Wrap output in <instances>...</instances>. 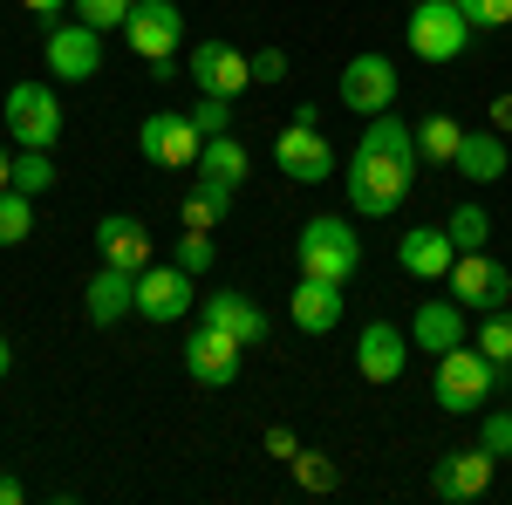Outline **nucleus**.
<instances>
[{
  "label": "nucleus",
  "mask_w": 512,
  "mask_h": 505,
  "mask_svg": "<svg viewBox=\"0 0 512 505\" xmlns=\"http://www.w3.org/2000/svg\"><path fill=\"white\" fill-rule=\"evenodd\" d=\"M410 192H417V144H355V157H349L355 219H390Z\"/></svg>",
  "instance_id": "nucleus-1"
},
{
  "label": "nucleus",
  "mask_w": 512,
  "mask_h": 505,
  "mask_svg": "<svg viewBox=\"0 0 512 505\" xmlns=\"http://www.w3.org/2000/svg\"><path fill=\"white\" fill-rule=\"evenodd\" d=\"M294 267L308 273V280H335V287H349L355 267H362V239L349 233V219L321 212V219H308V226L294 233Z\"/></svg>",
  "instance_id": "nucleus-2"
},
{
  "label": "nucleus",
  "mask_w": 512,
  "mask_h": 505,
  "mask_svg": "<svg viewBox=\"0 0 512 505\" xmlns=\"http://www.w3.org/2000/svg\"><path fill=\"white\" fill-rule=\"evenodd\" d=\"M492 383H499V362L478 349V342H458V349L437 355V410H451V417H478L485 403H492Z\"/></svg>",
  "instance_id": "nucleus-3"
},
{
  "label": "nucleus",
  "mask_w": 512,
  "mask_h": 505,
  "mask_svg": "<svg viewBox=\"0 0 512 505\" xmlns=\"http://www.w3.org/2000/svg\"><path fill=\"white\" fill-rule=\"evenodd\" d=\"M472 21H465V7L458 0H417L410 7V21H403V41H410V55L417 62H431V69H451L465 48H472Z\"/></svg>",
  "instance_id": "nucleus-4"
},
{
  "label": "nucleus",
  "mask_w": 512,
  "mask_h": 505,
  "mask_svg": "<svg viewBox=\"0 0 512 505\" xmlns=\"http://www.w3.org/2000/svg\"><path fill=\"white\" fill-rule=\"evenodd\" d=\"M444 287H451V301H458L465 314H499V308H512V267H506V260H492L485 246L458 253V260H451V273H444Z\"/></svg>",
  "instance_id": "nucleus-5"
},
{
  "label": "nucleus",
  "mask_w": 512,
  "mask_h": 505,
  "mask_svg": "<svg viewBox=\"0 0 512 505\" xmlns=\"http://www.w3.org/2000/svg\"><path fill=\"white\" fill-rule=\"evenodd\" d=\"M0 117H7V137L21 151H55L62 144V103H55L48 82H14L7 103H0Z\"/></svg>",
  "instance_id": "nucleus-6"
},
{
  "label": "nucleus",
  "mask_w": 512,
  "mask_h": 505,
  "mask_svg": "<svg viewBox=\"0 0 512 505\" xmlns=\"http://www.w3.org/2000/svg\"><path fill=\"white\" fill-rule=\"evenodd\" d=\"M137 151L158 171H192L198 151H205V130L192 117H178V110H151V117L137 123Z\"/></svg>",
  "instance_id": "nucleus-7"
},
{
  "label": "nucleus",
  "mask_w": 512,
  "mask_h": 505,
  "mask_svg": "<svg viewBox=\"0 0 512 505\" xmlns=\"http://www.w3.org/2000/svg\"><path fill=\"white\" fill-rule=\"evenodd\" d=\"M396 89H403V76H396L390 55H376V48H362V55H349V69L335 76V96L349 103L355 117H383L396 103Z\"/></svg>",
  "instance_id": "nucleus-8"
},
{
  "label": "nucleus",
  "mask_w": 512,
  "mask_h": 505,
  "mask_svg": "<svg viewBox=\"0 0 512 505\" xmlns=\"http://www.w3.org/2000/svg\"><path fill=\"white\" fill-rule=\"evenodd\" d=\"M239 355H246V342H233V335L212 328V321H192V335H185V376H192L198 389L239 383Z\"/></svg>",
  "instance_id": "nucleus-9"
},
{
  "label": "nucleus",
  "mask_w": 512,
  "mask_h": 505,
  "mask_svg": "<svg viewBox=\"0 0 512 505\" xmlns=\"http://www.w3.org/2000/svg\"><path fill=\"white\" fill-rule=\"evenodd\" d=\"M123 41H130V55H144V62H171L178 41H185V14H178V0H137L130 21H123Z\"/></svg>",
  "instance_id": "nucleus-10"
},
{
  "label": "nucleus",
  "mask_w": 512,
  "mask_h": 505,
  "mask_svg": "<svg viewBox=\"0 0 512 505\" xmlns=\"http://www.w3.org/2000/svg\"><path fill=\"white\" fill-rule=\"evenodd\" d=\"M41 55H48V76L55 82H89L103 69V35L89 21H55L48 41H41Z\"/></svg>",
  "instance_id": "nucleus-11"
},
{
  "label": "nucleus",
  "mask_w": 512,
  "mask_h": 505,
  "mask_svg": "<svg viewBox=\"0 0 512 505\" xmlns=\"http://www.w3.org/2000/svg\"><path fill=\"white\" fill-rule=\"evenodd\" d=\"M185 76L198 82V96H226L233 103L239 89L253 82V55H239L233 41H198L192 55H185Z\"/></svg>",
  "instance_id": "nucleus-12"
},
{
  "label": "nucleus",
  "mask_w": 512,
  "mask_h": 505,
  "mask_svg": "<svg viewBox=\"0 0 512 505\" xmlns=\"http://www.w3.org/2000/svg\"><path fill=\"white\" fill-rule=\"evenodd\" d=\"M274 164H280V178H294V185H328L335 178V151H328V137L315 123H287L274 137Z\"/></svg>",
  "instance_id": "nucleus-13"
},
{
  "label": "nucleus",
  "mask_w": 512,
  "mask_h": 505,
  "mask_svg": "<svg viewBox=\"0 0 512 505\" xmlns=\"http://www.w3.org/2000/svg\"><path fill=\"white\" fill-rule=\"evenodd\" d=\"M492 471H499V458L485 451V444H465V451H444L431 471V492L444 505H465V499H485L492 492Z\"/></svg>",
  "instance_id": "nucleus-14"
},
{
  "label": "nucleus",
  "mask_w": 512,
  "mask_h": 505,
  "mask_svg": "<svg viewBox=\"0 0 512 505\" xmlns=\"http://www.w3.org/2000/svg\"><path fill=\"white\" fill-rule=\"evenodd\" d=\"M185 308H192V273L178 267V260H171V267H158V260H151V267L137 273V314H144L151 328L185 321Z\"/></svg>",
  "instance_id": "nucleus-15"
},
{
  "label": "nucleus",
  "mask_w": 512,
  "mask_h": 505,
  "mask_svg": "<svg viewBox=\"0 0 512 505\" xmlns=\"http://www.w3.org/2000/svg\"><path fill=\"white\" fill-rule=\"evenodd\" d=\"M403 362H410V342H403L396 321H369V328L355 335V369H362V383H396Z\"/></svg>",
  "instance_id": "nucleus-16"
},
{
  "label": "nucleus",
  "mask_w": 512,
  "mask_h": 505,
  "mask_svg": "<svg viewBox=\"0 0 512 505\" xmlns=\"http://www.w3.org/2000/svg\"><path fill=\"white\" fill-rule=\"evenodd\" d=\"M458 342H472L465 335V308L451 301V294H431V301H417V314H410V349H458Z\"/></svg>",
  "instance_id": "nucleus-17"
},
{
  "label": "nucleus",
  "mask_w": 512,
  "mask_h": 505,
  "mask_svg": "<svg viewBox=\"0 0 512 505\" xmlns=\"http://www.w3.org/2000/svg\"><path fill=\"white\" fill-rule=\"evenodd\" d=\"M96 253H103V267L144 273V267H151V233H144V219H130V212H110V219L96 226Z\"/></svg>",
  "instance_id": "nucleus-18"
},
{
  "label": "nucleus",
  "mask_w": 512,
  "mask_h": 505,
  "mask_svg": "<svg viewBox=\"0 0 512 505\" xmlns=\"http://www.w3.org/2000/svg\"><path fill=\"white\" fill-rule=\"evenodd\" d=\"M82 314H89L96 328H117L123 314H137V273H123V267H96V280L82 287Z\"/></svg>",
  "instance_id": "nucleus-19"
},
{
  "label": "nucleus",
  "mask_w": 512,
  "mask_h": 505,
  "mask_svg": "<svg viewBox=\"0 0 512 505\" xmlns=\"http://www.w3.org/2000/svg\"><path fill=\"white\" fill-rule=\"evenodd\" d=\"M396 260H403V273H410V280H444V273H451V260H458V246H451V233H444V226H410V233L396 239Z\"/></svg>",
  "instance_id": "nucleus-20"
},
{
  "label": "nucleus",
  "mask_w": 512,
  "mask_h": 505,
  "mask_svg": "<svg viewBox=\"0 0 512 505\" xmlns=\"http://www.w3.org/2000/svg\"><path fill=\"white\" fill-rule=\"evenodd\" d=\"M287 308H294V328H301V335H335V328H342V287L301 273L294 294H287Z\"/></svg>",
  "instance_id": "nucleus-21"
},
{
  "label": "nucleus",
  "mask_w": 512,
  "mask_h": 505,
  "mask_svg": "<svg viewBox=\"0 0 512 505\" xmlns=\"http://www.w3.org/2000/svg\"><path fill=\"white\" fill-rule=\"evenodd\" d=\"M198 321L226 328L233 342H246V349H260V342H267V314H260V301H246L239 287H226V294H205V308H198Z\"/></svg>",
  "instance_id": "nucleus-22"
},
{
  "label": "nucleus",
  "mask_w": 512,
  "mask_h": 505,
  "mask_svg": "<svg viewBox=\"0 0 512 505\" xmlns=\"http://www.w3.org/2000/svg\"><path fill=\"white\" fill-rule=\"evenodd\" d=\"M506 130H465V144H458V157H451V171L465 178V185H492V178H506Z\"/></svg>",
  "instance_id": "nucleus-23"
},
{
  "label": "nucleus",
  "mask_w": 512,
  "mask_h": 505,
  "mask_svg": "<svg viewBox=\"0 0 512 505\" xmlns=\"http://www.w3.org/2000/svg\"><path fill=\"white\" fill-rule=\"evenodd\" d=\"M205 185H226V192H239L246 185V171H253V157H246V144H239L233 130H219V137H205V151H198L192 164Z\"/></svg>",
  "instance_id": "nucleus-24"
},
{
  "label": "nucleus",
  "mask_w": 512,
  "mask_h": 505,
  "mask_svg": "<svg viewBox=\"0 0 512 505\" xmlns=\"http://www.w3.org/2000/svg\"><path fill=\"white\" fill-rule=\"evenodd\" d=\"M226 212H233V192H226V185H205V178L185 185V198H178V226H185V233H212Z\"/></svg>",
  "instance_id": "nucleus-25"
},
{
  "label": "nucleus",
  "mask_w": 512,
  "mask_h": 505,
  "mask_svg": "<svg viewBox=\"0 0 512 505\" xmlns=\"http://www.w3.org/2000/svg\"><path fill=\"white\" fill-rule=\"evenodd\" d=\"M444 233H451V246H458V253H472V246H485V239H492V212H485L478 198H458V205H451V219H444Z\"/></svg>",
  "instance_id": "nucleus-26"
},
{
  "label": "nucleus",
  "mask_w": 512,
  "mask_h": 505,
  "mask_svg": "<svg viewBox=\"0 0 512 505\" xmlns=\"http://www.w3.org/2000/svg\"><path fill=\"white\" fill-rule=\"evenodd\" d=\"M465 144V123L458 117H424L417 123V157H431V164H451Z\"/></svg>",
  "instance_id": "nucleus-27"
},
{
  "label": "nucleus",
  "mask_w": 512,
  "mask_h": 505,
  "mask_svg": "<svg viewBox=\"0 0 512 505\" xmlns=\"http://www.w3.org/2000/svg\"><path fill=\"white\" fill-rule=\"evenodd\" d=\"M21 239H35V198L28 192H0V246H21Z\"/></svg>",
  "instance_id": "nucleus-28"
},
{
  "label": "nucleus",
  "mask_w": 512,
  "mask_h": 505,
  "mask_svg": "<svg viewBox=\"0 0 512 505\" xmlns=\"http://www.w3.org/2000/svg\"><path fill=\"white\" fill-rule=\"evenodd\" d=\"M14 192H28V198L55 192V157L48 151H21L14 157Z\"/></svg>",
  "instance_id": "nucleus-29"
},
{
  "label": "nucleus",
  "mask_w": 512,
  "mask_h": 505,
  "mask_svg": "<svg viewBox=\"0 0 512 505\" xmlns=\"http://www.w3.org/2000/svg\"><path fill=\"white\" fill-rule=\"evenodd\" d=\"M130 7H137V0H76V21H89L96 35H123Z\"/></svg>",
  "instance_id": "nucleus-30"
},
{
  "label": "nucleus",
  "mask_w": 512,
  "mask_h": 505,
  "mask_svg": "<svg viewBox=\"0 0 512 505\" xmlns=\"http://www.w3.org/2000/svg\"><path fill=\"white\" fill-rule=\"evenodd\" d=\"M478 349L492 355V362H499V369H512V308L485 314V328H478Z\"/></svg>",
  "instance_id": "nucleus-31"
},
{
  "label": "nucleus",
  "mask_w": 512,
  "mask_h": 505,
  "mask_svg": "<svg viewBox=\"0 0 512 505\" xmlns=\"http://www.w3.org/2000/svg\"><path fill=\"white\" fill-rule=\"evenodd\" d=\"M465 7V21H472L478 35H492V28H512V0H458Z\"/></svg>",
  "instance_id": "nucleus-32"
},
{
  "label": "nucleus",
  "mask_w": 512,
  "mask_h": 505,
  "mask_svg": "<svg viewBox=\"0 0 512 505\" xmlns=\"http://www.w3.org/2000/svg\"><path fill=\"white\" fill-rule=\"evenodd\" d=\"M478 444H485L492 458H512V410H485V424H478Z\"/></svg>",
  "instance_id": "nucleus-33"
},
{
  "label": "nucleus",
  "mask_w": 512,
  "mask_h": 505,
  "mask_svg": "<svg viewBox=\"0 0 512 505\" xmlns=\"http://www.w3.org/2000/svg\"><path fill=\"white\" fill-rule=\"evenodd\" d=\"M212 260H219V246H212L205 233H185V239H178V267L192 273V280H198V273H212Z\"/></svg>",
  "instance_id": "nucleus-34"
},
{
  "label": "nucleus",
  "mask_w": 512,
  "mask_h": 505,
  "mask_svg": "<svg viewBox=\"0 0 512 505\" xmlns=\"http://www.w3.org/2000/svg\"><path fill=\"white\" fill-rule=\"evenodd\" d=\"M192 123L205 130V137H219V130H233V103H226V96H198Z\"/></svg>",
  "instance_id": "nucleus-35"
},
{
  "label": "nucleus",
  "mask_w": 512,
  "mask_h": 505,
  "mask_svg": "<svg viewBox=\"0 0 512 505\" xmlns=\"http://www.w3.org/2000/svg\"><path fill=\"white\" fill-rule=\"evenodd\" d=\"M287 465H294V471H301V485H308V492H328V485H335V471H328V465H321V458H315V451H294V458H287Z\"/></svg>",
  "instance_id": "nucleus-36"
},
{
  "label": "nucleus",
  "mask_w": 512,
  "mask_h": 505,
  "mask_svg": "<svg viewBox=\"0 0 512 505\" xmlns=\"http://www.w3.org/2000/svg\"><path fill=\"white\" fill-rule=\"evenodd\" d=\"M287 76V55H280V48H260V55H253V82H280Z\"/></svg>",
  "instance_id": "nucleus-37"
},
{
  "label": "nucleus",
  "mask_w": 512,
  "mask_h": 505,
  "mask_svg": "<svg viewBox=\"0 0 512 505\" xmlns=\"http://www.w3.org/2000/svg\"><path fill=\"white\" fill-rule=\"evenodd\" d=\"M21 7H28V14H35V21H55V14H69V7H76V0H21Z\"/></svg>",
  "instance_id": "nucleus-38"
},
{
  "label": "nucleus",
  "mask_w": 512,
  "mask_h": 505,
  "mask_svg": "<svg viewBox=\"0 0 512 505\" xmlns=\"http://www.w3.org/2000/svg\"><path fill=\"white\" fill-rule=\"evenodd\" d=\"M492 130H512V96H492Z\"/></svg>",
  "instance_id": "nucleus-39"
},
{
  "label": "nucleus",
  "mask_w": 512,
  "mask_h": 505,
  "mask_svg": "<svg viewBox=\"0 0 512 505\" xmlns=\"http://www.w3.org/2000/svg\"><path fill=\"white\" fill-rule=\"evenodd\" d=\"M14 185V151H7V137H0V192Z\"/></svg>",
  "instance_id": "nucleus-40"
},
{
  "label": "nucleus",
  "mask_w": 512,
  "mask_h": 505,
  "mask_svg": "<svg viewBox=\"0 0 512 505\" xmlns=\"http://www.w3.org/2000/svg\"><path fill=\"white\" fill-rule=\"evenodd\" d=\"M0 505H21V478H7V471H0Z\"/></svg>",
  "instance_id": "nucleus-41"
},
{
  "label": "nucleus",
  "mask_w": 512,
  "mask_h": 505,
  "mask_svg": "<svg viewBox=\"0 0 512 505\" xmlns=\"http://www.w3.org/2000/svg\"><path fill=\"white\" fill-rule=\"evenodd\" d=\"M7 369H14V342L0 335V376H7Z\"/></svg>",
  "instance_id": "nucleus-42"
}]
</instances>
